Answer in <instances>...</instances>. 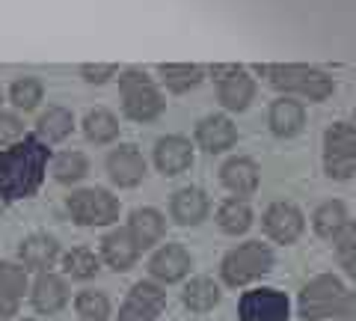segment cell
Segmentation results:
<instances>
[{
  "label": "cell",
  "mask_w": 356,
  "mask_h": 321,
  "mask_svg": "<svg viewBox=\"0 0 356 321\" xmlns=\"http://www.w3.org/2000/svg\"><path fill=\"white\" fill-rule=\"evenodd\" d=\"M217 224L229 235H243L252 226V208L243 196H232L217 208Z\"/></svg>",
  "instance_id": "27"
},
{
  "label": "cell",
  "mask_w": 356,
  "mask_h": 321,
  "mask_svg": "<svg viewBox=\"0 0 356 321\" xmlns=\"http://www.w3.org/2000/svg\"><path fill=\"white\" fill-rule=\"evenodd\" d=\"M172 220L181 226H196L208 217V196L199 191V187H181V191L172 194L170 203Z\"/></svg>",
  "instance_id": "21"
},
{
  "label": "cell",
  "mask_w": 356,
  "mask_h": 321,
  "mask_svg": "<svg viewBox=\"0 0 356 321\" xmlns=\"http://www.w3.org/2000/svg\"><path fill=\"white\" fill-rule=\"evenodd\" d=\"M166 306V295L158 283L140 280L134 289L128 292L125 304L119 306V318L116 321H158V315Z\"/></svg>",
  "instance_id": "10"
},
{
  "label": "cell",
  "mask_w": 356,
  "mask_h": 321,
  "mask_svg": "<svg viewBox=\"0 0 356 321\" xmlns=\"http://www.w3.org/2000/svg\"><path fill=\"white\" fill-rule=\"evenodd\" d=\"M344 285L339 276L332 274H321L315 280H309L303 285V292H300V318L303 321H321L327 315H336L339 306L344 301Z\"/></svg>",
  "instance_id": "6"
},
{
  "label": "cell",
  "mask_w": 356,
  "mask_h": 321,
  "mask_svg": "<svg viewBox=\"0 0 356 321\" xmlns=\"http://www.w3.org/2000/svg\"><path fill=\"white\" fill-rule=\"evenodd\" d=\"M191 253H187L181 244H163L149 262V274L158 283H178L191 274Z\"/></svg>",
  "instance_id": "15"
},
{
  "label": "cell",
  "mask_w": 356,
  "mask_h": 321,
  "mask_svg": "<svg viewBox=\"0 0 356 321\" xmlns=\"http://www.w3.org/2000/svg\"><path fill=\"white\" fill-rule=\"evenodd\" d=\"M191 164H193L191 140L170 134V137H161L154 143V167H158L163 175H178L191 167Z\"/></svg>",
  "instance_id": "16"
},
{
  "label": "cell",
  "mask_w": 356,
  "mask_h": 321,
  "mask_svg": "<svg viewBox=\"0 0 356 321\" xmlns=\"http://www.w3.org/2000/svg\"><path fill=\"white\" fill-rule=\"evenodd\" d=\"M0 102H3V93H0Z\"/></svg>",
  "instance_id": "41"
},
{
  "label": "cell",
  "mask_w": 356,
  "mask_h": 321,
  "mask_svg": "<svg viewBox=\"0 0 356 321\" xmlns=\"http://www.w3.org/2000/svg\"><path fill=\"white\" fill-rule=\"evenodd\" d=\"M196 143L205 152L220 155V152H226V149H232L238 143V128L232 125V119L222 116V113L205 116L202 123L196 125Z\"/></svg>",
  "instance_id": "17"
},
{
  "label": "cell",
  "mask_w": 356,
  "mask_h": 321,
  "mask_svg": "<svg viewBox=\"0 0 356 321\" xmlns=\"http://www.w3.org/2000/svg\"><path fill=\"white\" fill-rule=\"evenodd\" d=\"M3 208H6V199L0 196V217H3Z\"/></svg>",
  "instance_id": "38"
},
{
  "label": "cell",
  "mask_w": 356,
  "mask_h": 321,
  "mask_svg": "<svg viewBox=\"0 0 356 321\" xmlns=\"http://www.w3.org/2000/svg\"><path fill=\"white\" fill-rule=\"evenodd\" d=\"M181 301L191 313H208V309H214L220 304V285L211 276H196V280L184 285Z\"/></svg>",
  "instance_id": "28"
},
{
  "label": "cell",
  "mask_w": 356,
  "mask_h": 321,
  "mask_svg": "<svg viewBox=\"0 0 356 321\" xmlns=\"http://www.w3.org/2000/svg\"><path fill=\"white\" fill-rule=\"evenodd\" d=\"M51 149L39 137H24L15 146L0 149V196L6 203L27 199L42 187L48 173Z\"/></svg>",
  "instance_id": "1"
},
{
  "label": "cell",
  "mask_w": 356,
  "mask_h": 321,
  "mask_svg": "<svg viewBox=\"0 0 356 321\" xmlns=\"http://www.w3.org/2000/svg\"><path fill=\"white\" fill-rule=\"evenodd\" d=\"M72 128H74V116H72V110H65V107H48L44 113L36 119V137L44 140V143H63L65 137L72 134Z\"/></svg>",
  "instance_id": "25"
},
{
  "label": "cell",
  "mask_w": 356,
  "mask_h": 321,
  "mask_svg": "<svg viewBox=\"0 0 356 321\" xmlns=\"http://www.w3.org/2000/svg\"><path fill=\"white\" fill-rule=\"evenodd\" d=\"M353 128H356V113H353Z\"/></svg>",
  "instance_id": "40"
},
{
  "label": "cell",
  "mask_w": 356,
  "mask_h": 321,
  "mask_svg": "<svg viewBox=\"0 0 356 321\" xmlns=\"http://www.w3.org/2000/svg\"><path fill=\"white\" fill-rule=\"evenodd\" d=\"M267 125L276 137H297L306 125V107L291 95H280L267 110Z\"/></svg>",
  "instance_id": "18"
},
{
  "label": "cell",
  "mask_w": 356,
  "mask_h": 321,
  "mask_svg": "<svg viewBox=\"0 0 356 321\" xmlns=\"http://www.w3.org/2000/svg\"><path fill=\"white\" fill-rule=\"evenodd\" d=\"M220 179L235 196H250L259 187V167L252 158H229L220 170Z\"/></svg>",
  "instance_id": "23"
},
{
  "label": "cell",
  "mask_w": 356,
  "mask_h": 321,
  "mask_svg": "<svg viewBox=\"0 0 356 321\" xmlns=\"http://www.w3.org/2000/svg\"><path fill=\"white\" fill-rule=\"evenodd\" d=\"M336 321H356V292H348L336 313Z\"/></svg>",
  "instance_id": "37"
},
{
  "label": "cell",
  "mask_w": 356,
  "mask_h": 321,
  "mask_svg": "<svg viewBox=\"0 0 356 321\" xmlns=\"http://www.w3.org/2000/svg\"><path fill=\"white\" fill-rule=\"evenodd\" d=\"M259 75L282 95H300V98H309V102H327L336 93V81L327 72L312 69V65H300V63L259 65Z\"/></svg>",
  "instance_id": "2"
},
{
  "label": "cell",
  "mask_w": 356,
  "mask_h": 321,
  "mask_svg": "<svg viewBox=\"0 0 356 321\" xmlns=\"http://www.w3.org/2000/svg\"><path fill=\"white\" fill-rule=\"evenodd\" d=\"M30 304L36 313L42 315H54L60 313V309L69 304V285H65V280L60 274H51L44 271L36 276V283H33L30 289Z\"/></svg>",
  "instance_id": "13"
},
{
  "label": "cell",
  "mask_w": 356,
  "mask_h": 321,
  "mask_svg": "<svg viewBox=\"0 0 356 321\" xmlns=\"http://www.w3.org/2000/svg\"><path fill=\"white\" fill-rule=\"evenodd\" d=\"M211 75L217 81V95L222 107L235 110V113L250 107V102L255 98V77L243 65H214Z\"/></svg>",
  "instance_id": "8"
},
{
  "label": "cell",
  "mask_w": 356,
  "mask_h": 321,
  "mask_svg": "<svg viewBox=\"0 0 356 321\" xmlns=\"http://www.w3.org/2000/svg\"><path fill=\"white\" fill-rule=\"evenodd\" d=\"M163 229H166V220L158 208H137V212H131V217H128V232L134 235L140 250H149L158 244L163 238Z\"/></svg>",
  "instance_id": "22"
},
{
  "label": "cell",
  "mask_w": 356,
  "mask_h": 321,
  "mask_svg": "<svg viewBox=\"0 0 356 321\" xmlns=\"http://www.w3.org/2000/svg\"><path fill=\"white\" fill-rule=\"evenodd\" d=\"M74 309L83 321H107L110 315V297L98 289H83L74 297Z\"/></svg>",
  "instance_id": "33"
},
{
  "label": "cell",
  "mask_w": 356,
  "mask_h": 321,
  "mask_svg": "<svg viewBox=\"0 0 356 321\" xmlns=\"http://www.w3.org/2000/svg\"><path fill=\"white\" fill-rule=\"evenodd\" d=\"M158 75H161V84L175 95L191 93L205 81V69L196 63H163Z\"/></svg>",
  "instance_id": "24"
},
{
  "label": "cell",
  "mask_w": 356,
  "mask_h": 321,
  "mask_svg": "<svg viewBox=\"0 0 356 321\" xmlns=\"http://www.w3.org/2000/svg\"><path fill=\"white\" fill-rule=\"evenodd\" d=\"M113 75H116V65L113 63H83L81 65V77H83L86 84H98V86H102Z\"/></svg>",
  "instance_id": "36"
},
{
  "label": "cell",
  "mask_w": 356,
  "mask_h": 321,
  "mask_svg": "<svg viewBox=\"0 0 356 321\" xmlns=\"http://www.w3.org/2000/svg\"><path fill=\"white\" fill-rule=\"evenodd\" d=\"M107 175L110 182L119 187H137L143 179H146V158L140 155L137 146H116L107 155Z\"/></svg>",
  "instance_id": "11"
},
{
  "label": "cell",
  "mask_w": 356,
  "mask_h": 321,
  "mask_svg": "<svg viewBox=\"0 0 356 321\" xmlns=\"http://www.w3.org/2000/svg\"><path fill=\"white\" fill-rule=\"evenodd\" d=\"M51 173H54V179H57L60 185H74L89 173V158L83 152H74V149L60 152L57 158L51 161Z\"/></svg>",
  "instance_id": "30"
},
{
  "label": "cell",
  "mask_w": 356,
  "mask_h": 321,
  "mask_svg": "<svg viewBox=\"0 0 356 321\" xmlns=\"http://www.w3.org/2000/svg\"><path fill=\"white\" fill-rule=\"evenodd\" d=\"M140 247H137V241H134V235L125 229H113V232H107L104 241H102V259L110 265L113 271H131L134 265H137L140 259Z\"/></svg>",
  "instance_id": "19"
},
{
  "label": "cell",
  "mask_w": 356,
  "mask_h": 321,
  "mask_svg": "<svg viewBox=\"0 0 356 321\" xmlns=\"http://www.w3.org/2000/svg\"><path fill=\"white\" fill-rule=\"evenodd\" d=\"M270 268H273V250L261 244V241H247V244H238L235 250H229L222 256L220 276L232 289H241V285H250L252 280L264 276Z\"/></svg>",
  "instance_id": "4"
},
{
  "label": "cell",
  "mask_w": 356,
  "mask_h": 321,
  "mask_svg": "<svg viewBox=\"0 0 356 321\" xmlns=\"http://www.w3.org/2000/svg\"><path fill=\"white\" fill-rule=\"evenodd\" d=\"M324 170L330 179H350L356 173V128L332 123L324 134Z\"/></svg>",
  "instance_id": "7"
},
{
  "label": "cell",
  "mask_w": 356,
  "mask_h": 321,
  "mask_svg": "<svg viewBox=\"0 0 356 321\" xmlns=\"http://www.w3.org/2000/svg\"><path fill=\"white\" fill-rule=\"evenodd\" d=\"M288 313H291V304H288V295L280 289L243 292L238 304L241 321H288Z\"/></svg>",
  "instance_id": "9"
},
{
  "label": "cell",
  "mask_w": 356,
  "mask_h": 321,
  "mask_svg": "<svg viewBox=\"0 0 356 321\" xmlns=\"http://www.w3.org/2000/svg\"><path fill=\"white\" fill-rule=\"evenodd\" d=\"M24 123H21L18 113H6V110H0V149H9L15 146L18 140H24Z\"/></svg>",
  "instance_id": "35"
},
{
  "label": "cell",
  "mask_w": 356,
  "mask_h": 321,
  "mask_svg": "<svg viewBox=\"0 0 356 321\" xmlns=\"http://www.w3.org/2000/svg\"><path fill=\"white\" fill-rule=\"evenodd\" d=\"M42 95H44V86H42L39 77H33V75L15 77L13 86H9V102H13L18 110H24V113L39 107Z\"/></svg>",
  "instance_id": "31"
},
{
  "label": "cell",
  "mask_w": 356,
  "mask_h": 321,
  "mask_svg": "<svg viewBox=\"0 0 356 321\" xmlns=\"http://www.w3.org/2000/svg\"><path fill=\"white\" fill-rule=\"evenodd\" d=\"M336 259L344 268V274L356 280V224H348L336 235Z\"/></svg>",
  "instance_id": "34"
},
{
  "label": "cell",
  "mask_w": 356,
  "mask_h": 321,
  "mask_svg": "<svg viewBox=\"0 0 356 321\" xmlns=\"http://www.w3.org/2000/svg\"><path fill=\"white\" fill-rule=\"evenodd\" d=\"M27 292V268L15 262H0V321L18 315L21 297Z\"/></svg>",
  "instance_id": "14"
},
{
  "label": "cell",
  "mask_w": 356,
  "mask_h": 321,
  "mask_svg": "<svg viewBox=\"0 0 356 321\" xmlns=\"http://www.w3.org/2000/svg\"><path fill=\"white\" fill-rule=\"evenodd\" d=\"M21 321H36V318H21Z\"/></svg>",
  "instance_id": "39"
},
{
  "label": "cell",
  "mask_w": 356,
  "mask_h": 321,
  "mask_svg": "<svg viewBox=\"0 0 356 321\" xmlns=\"http://www.w3.org/2000/svg\"><path fill=\"white\" fill-rule=\"evenodd\" d=\"M18 256H21V265H24L27 271L44 274L60 259V244H57V238H51V235H30V238L21 241Z\"/></svg>",
  "instance_id": "20"
},
{
  "label": "cell",
  "mask_w": 356,
  "mask_h": 321,
  "mask_svg": "<svg viewBox=\"0 0 356 321\" xmlns=\"http://www.w3.org/2000/svg\"><path fill=\"white\" fill-rule=\"evenodd\" d=\"M65 208L81 226H110L119 220V199L104 187H81L69 196Z\"/></svg>",
  "instance_id": "5"
},
{
  "label": "cell",
  "mask_w": 356,
  "mask_h": 321,
  "mask_svg": "<svg viewBox=\"0 0 356 321\" xmlns=\"http://www.w3.org/2000/svg\"><path fill=\"white\" fill-rule=\"evenodd\" d=\"M119 95L122 110L134 123H154L166 107V98L158 90L154 77H149L143 69H125L119 75Z\"/></svg>",
  "instance_id": "3"
},
{
  "label": "cell",
  "mask_w": 356,
  "mask_h": 321,
  "mask_svg": "<svg viewBox=\"0 0 356 321\" xmlns=\"http://www.w3.org/2000/svg\"><path fill=\"white\" fill-rule=\"evenodd\" d=\"M63 268L69 276H74V280H89V276L98 274L102 262H98V256L89 247H74L63 256Z\"/></svg>",
  "instance_id": "32"
},
{
  "label": "cell",
  "mask_w": 356,
  "mask_h": 321,
  "mask_svg": "<svg viewBox=\"0 0 356 321\" xmlns=\"http://www.w3.org/2000/svg\"><path fill=\"white\" fill-rule=\"evenodd\" d=\"M348 208H344V203H339V199H330V203L318 205L315 217H312V226H315V232L321 238H332L336 241L339 232L348 226Z\"/></svg>",
  "instance_id": "29"
},
{
  "label": "cell",
  "mask_w": 356,
  "mask_h": 321,
  "mask_svg": "<svg viewBox=\"0 0 356 321\" xmlns=\"http://www.w3.org/2000/svg\"><path fill=\"white\" fill-rule=\"evenodd\" d=\"M264 232L270 235L276 244H294V241L303 235V214L300 208L291 203H273L261 217Z\"/></svg>",
  "instance_id": "12"
},
{
  "label": "cell",
  "mask_w": 356,
  "mask_h": 321,
  "mask_svg": "<svg viewBox=\"0 0 356 321\" xmlns=\"http://www.w3.org/2000/svg\"><path fill=\"white\" fill-rule=\"evenodd\" d=\"M83 134L89 143H95V146H107V143H113L119 137V119L113 110L107 107H95L89 110L86 119H83Z\"/></svg>",
  "instance_id": "26"
}]
</instances>
